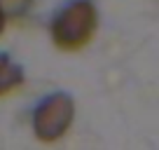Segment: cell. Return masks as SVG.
Here are the masks:
<instances>
[{"label": "cell", "instance_id": "cell-1", "mask_svg": "<svg viewBox=\"0 0 159 150\" xmlns=\"http://www.w3.org/2000/svg\"><path fill=\"white\" fill-rule=\"evenodd\" d=\"M98 33V7L94 0H68L49 21V38L61 52L84 49Z\"/></svg>", "mask_w": 159, "mask_h": 150}, {"label": "cell", "instance_id": "cell-2", "mask_svg": "<svg viewBox=\"0 0 159 150\" xmlns=\"http://www.w3.org/2000/svg\"><path fill=\"white\" fill-rule=\"evenodd\" d=\"M75 99L66 91H52L33 110V134L42 143H56L75 122Z\"/></svg>", "mask_w": 159, "mask_h": 150}, {"label": "cell", "instance_id": "cell-3", "mask_svg": "<svg viewBox=\"0 0 159 150\" xmlns=\"http://www.w3.org/2000/svg\"><path fill=\"white\" fill-rule=\"evenodd\" d=\"M24 80H26L24 68H21L10 54H2V52H0V99L14 94V91L24 85Z\"/></svg>", "mask_w": 159, "mask_h": 150}, {"label": "cell", "instance_id": "cell-4", "mask_svg": "<svg viewBox=\"0 0 159 150\" xmlns=\"http://www.w3.org/2000/svg\"><path fill=\"white\" fill-rule=\"evenodd\" d=\"M33 5H35V0H0V10H2L7 21L26 19L28 12L33 10Z\"/></svg>", "mask_w": 159, "mask_h": 150}, {"label": "cell", "instance_id": "cell-5", "mask_svg": "<svg viewBox=\"0 0 159 150\" xmlns=\"http://www.w3.org/2000/svg\"><path fill=\"white\" fill-rule=\"evenodd\" d=\"M7 24H10V21L5 19V14H2V10H0V38H2V33L7 30Z\"/></svg>", "mask_w": 159, "mask_h": 150}]
</instances>
